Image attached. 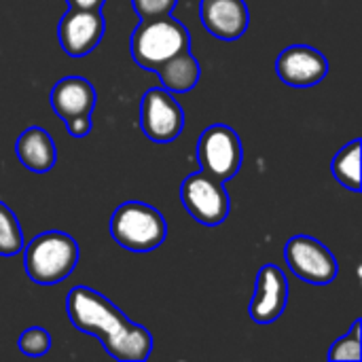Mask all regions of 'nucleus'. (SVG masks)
<instances>
[{
	"mask_svg": "<svg viewBox=\"0 0 362 362\" xmlns=\"http://www.w3.org/2000/svg\"><path fill=\"white\" fill-rule=\"evenodd\" d=\"M68 318L81 333L93 335L119 362H144L153 352L148 329L132 322L115 303L89 286H74L66 299Z\"/></svg>",
	"mask_w": 362,
	"mask_h": 362,
	"instance_id": "1",
	"label": "nucleus"
},
{
	"mask_svg": "<svg viewBox=\"0 0 362 362\" xmlns=\"http://www.w3.org/2000/svg\"><path fill=\"white\" fill-rule=\"evenodd\" d=\"M78 263V244L64 231H45L36 235L23 255L25 274L32 282L51 286L64 282Z\"/></svg>",
	"mask_w": 362,
	"mask_h": 362,
	"instance_id": "2",
	"label": "nucleus"
},
{
	"mask_svg": "<svg viewBox=\"0 0 362 362\" xmlns=\"http://www.w3.org/2000/svg\"><path fill=\"white\" fill-rule=\"evenodd\" d=\"M132 57L134 62L155 72L161 64H165L176 53L189 49L191 36L182 21L172 15L144 19L132 34Z\"/></svg>",
	"mask_w": 362,
	"mask_h": 362,
	"instance_id": "3",
	"label": "nucleus"
},
{
	"mask_svg": "<svg viewBox=\"0 0 362 362\" xmlns=\"http://www.w3.org/2000/svg\"><path fill=\"white\" fill-rule=\"evenodd\" d=\"M112 240L132 252H151L168 238V223L159 210L144 202L121 204L110 218Z\"/></svg>",
	"mask_w": 362,
	"mask_h": 362,
	"instance_id": "4",
	"label": "nucleus"
},
{
	"mask_svg": "<svg viewBox=\"0 0 362 362\" xmlns=\"http://www.w3.org/2000/svg\"><path fill=\"white\" fill-rule=\"evenodd\" d=\"M242 140L238 132L225 123L210 125L197 140V159L204 172L227 182L238 176L242 168Z\"/></svg>",
	"mask_w": 362,
	"mask_h": 362,
	"instance_id": "5",
	"label": "nucleus"
},
{
	"mask_svg": "<svg viewBox=\"0 0 362 362\" xmlns=\"http://www.w3.org/2000/svg\"><path fill=\"white\" fill-rule=\"evenodd\" d=\"M180 199L187 212L206 227L221 225L231 210L225 182H221L218 178L210 176L204 170L185 178L180 187Z\"/></svg>",
	"mask_w": 362,
	"mask_h": 362,
	"instance_id": "6",
	"label": "nucleus"
},
{
	"mask_svg": "<svg viewBox=\"0 0 362 362\" xmlns=\"http://www.w3.org/2000/svg\"><path fill=\"white\" fill-rule=\"evenodd\" d=\"M140 127L151 142H174L185 129V112L174 93L163 87H151L140 102Z\"/></svg>",
	"mask_w": 362,
	"mask_h": 362,
	"instance_id": "7",
	"label": "nucleus"
},
{
	"mask_svg": "<svg viewBox=\"0 0 362 362\" xmlns=\"http://www.w3.org/2000/svg\"><path fill=\"white\" fill-rule=\"evenodd\" d=\"M284 259L288 269L297 278L316 286L331 284L339 274V265L333 252L322 242L310 235L291 238L284 248Z\"/></svg>",
	"mask_w": 362,
	"mask_h": 362,
	"instance_id": "8",
	"label": "nucleus"
},
{
	"mask_svg": "<svg viewBox=\"0 0 362 362\" xmlns=\"http://www.w3.org/2000/svg\"><path fill=\"white\" fill-rule=\"evenodd\" d=\"M104 30L106 23L100 8L70 6V11L62 17L57 28L59 45L70 57H83L100 45Z\"/></svg>",
	"mask_w": 362,
	"mask_h": 362,
	"instance_id": "9",
	"label": "nucleus"
},
{
	"mask_svg": "<svg viewBox=\"0 0 362 362\" xmlns=\"http://www.w3.org/2000/svg\"><path fill=\"white\" fill-rule=\"evenodd\" d=\"M278 78L291 87H314L329 74L327 57L308 45L286 47L276 59Z\"/></svg>",
	"mask_w": 362,
	"mask_h": 362,
	"instance_id": "10",
	"label": "nucleus"
},
{
	"mask_svg": "<svg viewBox=\"0 0 362 362\" xmlns=\"http://www.w3.org/2000/svg\"><path fill=\"white\" fill-rule=\"evenodd\" d=\"M288 303V280L278 265H263L257 274L250 318L257 325L276 322Z\"/></svg>",
	"mask_w": 362,
	"mask_h": 362,
	"instance_id": "11",
	"label": "nucleus"
},
{
	"mask_svg": "<svg viewBox=\"0 0 362 362\" xmlns=\"http://www.w3.org/2000/svg\"><path fill=\"white\" fill-rule=\"evenodd\" d=\"M204 28L221 40H238L250 25L248 4L244 0H199Z\"/></svg>",
	"mask_w": 362,
	"mask_h": 362,
	"instance_id": "12",
	"label": "nucleus"
},
{
	"mask_svg": "<svg viewBox=\"0 0 362 362\" xmlns=\"http://www.w3.org/2000/svg\"><path fill=\"white\" fill-rule=\"evenodd\" d=\"M95 87L83 76H66L51 89V108L59 119L93 112Z\"/></svg>",
	"mask_w": 362,
	"mask_h": 362,
	"instance_id": "13",
	"label": "nucleus"
},
{
	"mask_svg": "<svg viewBox=\"0 0 362 362\" xmlns=\"http://www.w3.org/2000/svg\"><path fill=\"white\" fill-rule=\"evenodd\" d=\"M15 153H17L19 163L34 174H47L49 170H53L55 159H57L53 138L42 127L23 129L17 138Z\"/></svg>",
	"mask_w": 362,
	"mask_h": 362,
	"instance_id": "14",
	"label": "nucleus"
},
{
	"mask_svg": "<svg viewBox=\"0 0 362 362\" xmlns=\"http://www.w3.org/2000/svg\"><path fill=\"white\" fill-rule=\"evenodd\" d=\"M155 72H157V76L161 81V87L168 89L170 93H189V91H193L197 87V83H199V76H202L199 62L189 49H185V51L176 53L174 57H170Z\"/></svg>",
	"mask_w": 362,
	"mask_h": 362,
	"instance_id": "15",
	"label": "nucleus"
},
{
	"mask_svg": "<svg viewBox=\"0 0 362 362\" xmlns=\"http://www.w3.org/2000/svg\"><path fill=\"white\" fill-rule=\"evenodd\" d=\"M333 176L350 191H361V138L346 144L331 163Z\"/></svg>",
	"mask_w": 362,
	"mask_h": 362,
	"instance_id": "16",
	"label": "nucleus"
},
{
	"mask_svg": "<svg viewBox=\"0 0 362 362\" xmlns=\"http://www.w3.org/2000/svg\"><path fill=\"white\" fill-rule=\"evenodd\" d=\"M23 250V231L19 227V221L15 212L0 202V255L2 257H15Z\"/></svg>",
	"mask_w": 362,
	"mask_h": 362,
	"instance_id": "17",
	"label": "nucleus"
},
{
	"mask_svg": "<svg viewBox=\"0 0 362 362\" xmlns=\"http://www.w3.org/2000/svg\"><path fill=\"white\" fill-rule=\"evenodd\" d=\"M361 327H362V320L358 318L354 325H352V329H350V333L346 335V337H341V339H337L335 344H333V348L329 350V361H352V362H358L362 358V350H361Z\"/></svg>",
	"mask_w": 362,
	"mask_h": 362,
	"instance_id": "18",
	"label": "nucleus"
},
{
	"mask_svg": "<svg viewBox=\"0 0 362 362\" xmlns=\"http://www.w3.org/2000/svg\"><path fill=\"white\" fill-rule=\"evenodd\" d=\"M17 348L21 354L25 356H45L49 350H51V335L49 331L40 329V327H32L28 331H23L19 335V341H17Z\"/></svg>",
	"mask_w": 362,
	"mask_h": 362,
	"instance_id": "19",
	"label": "nucleus"
},
{
	"mask_svg": "<svg viewBox=\"0 0 362 362\" xmlns=\"http://www.w3.org/2000/svg\"><path fill=\"white\" fill-rule=\"evenodd\" d=\"M132 4H134L136 15L140 17V21H144V19L172 15L178 0H132Z\"/></svg>",
	"mask_w": 362,
	"mask_h": 362,
	"instance_id": "20",
	"label": "nucleus"
},
{
	"mask_svg": "<svg viewBox=\"0 0 362 362\" xmlns=\"http://www.w3.org/2000/svg\"><path fill=\"white\" fill-rule=\"evenodd\" d=\"M66 123V129L72 138H85L91 127H93V121H91V112L87 115H76V117H70L64 121Z\"/></svg>",
	"mask_w": 362,
	"mask_h": 362,
	"instance_id": "21",
	"label": "nucleus"
},
{
	"mask_svg": "<svg viewBox=\"0 0 362 362\" xmlns=\"http://www.w3.org/2000/svg\"><path fill=\"white\" fill-rule=\"evenodd\" d=\"M106 0H68L70 6L74 8H102Z\"/></svg>",
	"mask_w": 362,
	"mask_h": 362,
	"instance_id": "22",
	"label": "nucleus"
}]
</instances>
